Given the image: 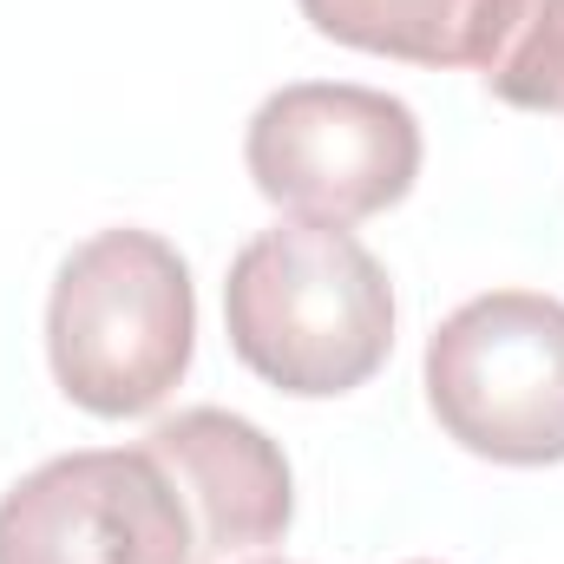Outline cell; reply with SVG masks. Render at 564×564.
Masks as SVG:
<instances>
[{"mask_svg":"<svg viewBox=\"0 0 564 564\" xmlns=\"http://www.w3.org/2000/svg\"><path fill=\"white\" fill-rule=\"evenodd\" d=\"M263 564H270V558H263Z\"/></svg>","mask_w":564,"mask_h":564,"instance_id":"obj_9","label":"cell"},{"mask_svg":"<svg viewBox=\"0 0 564 564\" xmlns=\"http://www.w3.org/2000/svg\"><path fill=\"white\" fill-rule=\"evenodd\" d=\"M0 564H197V532L144 446H86L7 486Z\"/></svg>","mask_w":564,"mask_h":564,"instance_id":"obj_5","label":"cell"},{"mask_svg":"<svg viewBox=\"0 0 564 564\" xmlns=\"http://www.w3.org/2000/svg\"><path fill=\"white\" fill-rule=\"evenodd\" d=\"M144 453L171 473L191 532L197 564H224L243 552L276 545L295 519V479L282 446L243 414L224 408H184L144 433Z\"/></svg>","mask_w":564,"mask_h":564,"instance_id":"obj_6","label":"cell"},{"mask_svg":"<svg viewBox=\"0 0 564 564\" xmlns=\"http://www.w3.org/2000/svg\"><path fill=\"white\" fill-rule=\"evenodd\" d=\"M237 361L295 401H335L375 381L394 348V282L348 224L289 217L250 237L224 282Z\"/></svg>","mask_w":564,"mask_h":564,"instance_id":"obj_1","label":"cell"},{"mask_svg":"<svg viewBox=\"0 0 564 564\" xmlns=\"http://www.w3.org/2000/svg\"><path fill=\"white\" fill-rule=\"evenodd\" d=\"M479 79L519 112H564V0H519Z\"/></svg>","mask_w":564,"mask_h":564,"instance_id":"obj_8","label":"cell"},{"mask_svg":"<svg viewBox=\"0 0 564 564\" xmlns=\"http://www.w3.org/2000/svg\"><path fill=\"white\" fill-rule=\"evenodd\" d=\"M302 20L355 53L408 66H486L519 0H295Z\"/></svg>","mask_w":564,"mask_h":564,"instance_id":"obj_7","label":"cell"},{"mask_svg":"<svg viewBox=\"0 0 564 564\" xmlns=\"http://www.w3.org/2000/svg\"><path fill=\"white\" fill-rule=\"evenodd\" d=\"M426 408L479 459H564V302L492 289L459 302L426 341Z\"/></svg>","mask_w":564,"mask_h":564,"instance_id":"obj_3","label":"cell"},{"mask_svg":"<svg viewBox=\"0 0 564 564\" xmlns=\"http://www.w3.org/2000/svg\"><path fill=\"white\" fill-rule=\"evenodd\" d=\"M197 289L158 230L86 237L46 295V361L73 408L99 421L151 414L191 368Z\"/></svg>","mask_w":564,"mask_h":564,"instance_id":"obj_2","label":"cell"},{"mask_svg":"<svg viewBox=\"0 0 564 564\" xmlns=\"http://www.w3.org/2000/svg\"><path fill=\"white\" fill-rule=\"evenodd\" d=\"M243 164L282 210L315 224H361L414 191L421 119L408 99L375 86L295 79L257 106L243 132Z\"/></svg>","mask_w":564,"mask_h":564,"instance_id":"obj_4","label":"cell"}]
</instances>
